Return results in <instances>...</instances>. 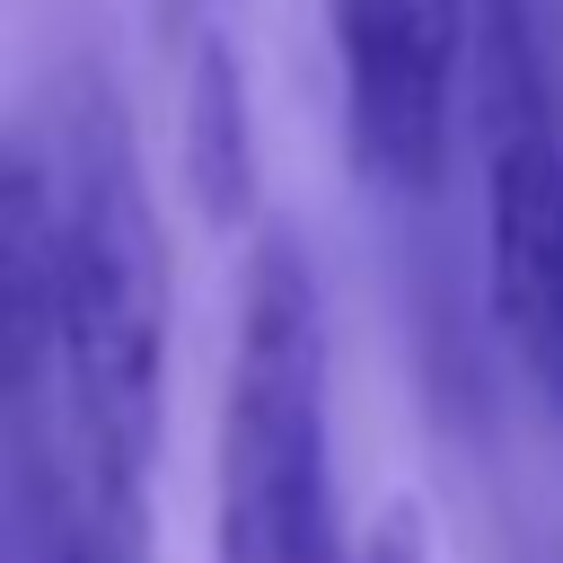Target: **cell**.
<instances>
[{
  "label": "cell",
  "mask_w": 563,
  "mask_h": 563,
  "mask_svg": "<svg viewBox=\"0 0 563 563\" xmlns=\"http://www.w3.org/2000/svg\"><path fill=\"white\" fill-rule=\"evenodd\" d=\"M343 132L369 185L422 202L449 176L466 106V0H325Z\"/></svg>",
  "instance_id": "cell-4"
},
{
  "label": "cell",
  "mask_w": 563,
  "mask_h": 563,
  "mask_svg": "<svg viewBox=\"0 0 563 563\" xmlns=\"http://www.w3.org/2000/svg\"><path fill=\"white\" fill-rule=\"evenodd\" d=\"M185 176L194 202L211 220H246L255 211V114H246V70L229 53V35L194 44V79H185Z\"/></svg>",
  "instance_id": "cell-5"
},
{
  "label": "cell",
  "mask_w": 563,
  "mask_h": 563,
  "mask_svg": "<svg viewBox=\"0 0 563 563\" xmlns=\"http://www.w3.org/2000/svg\"><path fill=\"white\" fill-rule=\"evenodd\" d=\"M325 282L299 229H255L220 405V563H317L343 545L325 466Z\"/></svg>",
  "instance_id": "cell-2"
},
{
  "label": "cell",
  "mask_w": 563,
  "mask_h": 563,
  "mask_svg": "<svg viewBox=\"0 0 563 563\" xmlns=\"http://www.w3.org/2000/svg\"><path fill=\"white\" fill-rule=\"evenodd\" d=\"M466 114L493 325L528 396L563 422V97L537 0H466Z\"/></svg>",
  "instance_id": "cell-3"
},
{
  "label": "cell",
  "mask_w": 563,
  "mask_h": 563,
  "mask_svg": "<svg viewBox=\"0 0 563 563\" xmlns=\"http://www.w3.org/2000/svg\"><path fill=\"white\" fill-rule=\"evenodd\" d=\"M317 563H352V554H343V545H325V554H317Z\"/></svg>",
  "instance_id": "cell-6"
},
{
  "label": "cell",
  "mask_w": 563,
  "mask_h": 563,
  "mask_svg": "<svg viewBox=\"0 0 563 563\" xmlns=\"http://www.w3.org/2000/svg\"><path fill=\"white\" fill-rule=\"evenodd\" d=\"M44 167V405L62 501L132 554L167 422V229L106 79H70L35 132Z\"/></svg>",
  "instance_id": "cell-1"
}]
</instances>
